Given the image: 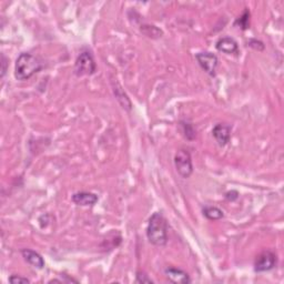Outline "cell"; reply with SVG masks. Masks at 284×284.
<instances>
[{"instance_id":"cell-1","label":"cell","mask_w":284,"mask_h":284,"mask_svg":"<svg viewBox=\"0 0 284 284\" xmlns=\"http://www.w3.org/2000/svg\"><path fill=\"white\" fill-rule=\"evenodd\" d=\"M168 221L162 212H156L150 216L147 226V239L156 247H164L168 243Z\"/></svg>"},{"instance_id":"cell-2","label":"cell","mask_w":284,"mask_h":284,"mask_svg":"<svg viewBox=\"0 0 284 284\" xmlns=\"http://www.w3.org/2000/svg\"><path fill=\"white\" fill-rule=\"evenodd\" d=\"M42 67V62L36 56L29 52H23L16 60L15 77L19 81L28 80L32 76L38 74Z\"/></svg>"},{"instance_id":"cell-3","label":"cell","mask_w":284,"mask_h":284,"mask_svg":"<svg viewBox=\"0 0 284 284\" xmlns=\"http://www.w3.org/2000/svg\"><path fill=\"white\" fill-rule=\"evenodd\" d=\"M174 167L178 174L183 179H189L193 173L192 157L187 149H180L174 155Z\"/></svg>"},{"instance_id":"cell-4","label":"cell","mask_w":284,"mask_h":284,"mask_svg":"<svg viewBox=\"0 0 284 284\" xmlns=\"http://www.w3.org/2000/svg\"><path fill=\"white\" fill-rule=\"evenodd\" d=\"M97 71V63L89 51H83L78 56L75 62V74L77 77L91 76Z\"/></svg>"},{"instance_id":"cell-5","label":"cell","mask_w":284,"mask_h":284,"mask_svg":"<svg viewBox=\"0 0 284 284\" xmlns=\"http://www.w3.org/2000/svg\"><path fill=\"white\" fill-rule=\"evenodd\" d=\"M277 266V255L272 250H264L255 257L254 271L257 273L268 272Z\"/></svg>"},{"instance_id":"cell-6","label":"cell","mask_w":284,"mask_h":284,"mask_svg":"<svg viewBox=\"0 0 284 284\" xmlns=\"http://www.w3.org/2000/svg\"><path fill=\"white\" fill-rule=\"evenodd\" d=\"M195 59L198 63L200 64V67L206 71L209 76L215 77L217 64H219V59H217L216 55L210 51H202L198 52L195 55Z\"/></svg>"},{"instance_id":"cell-7","label":"cell","mask_w":284,"mask_h":284,"mask_svg":"<svg viewBox=\"0 0 284 284\" xmlns=\"http://www.w3.org/2000/svg\"><path fill=\"white\" fill-rule=\"evenodd\" d=\"M164 275L167 276V279L170 282L174 284H189L192 282L190 275L180 268L168 267L164 269Z\"/></svg>"},{"instance_id":"cell-8","label":"cell","mask_w":284,"mask_h":284,"mask_svg":"<svg viewBox=\"0 0 284 284\" xmlns=\"http://www.w3.org/2000/svg\"><path fill=\"white\" fill-rule=\"evenodd\" d=\"M215 48L217 51L223 52L226 55H232V56H239L240 49L239 45L231 37H222L215 43Z\"/></svg>"},{"instance_id":"cell-9","label":"cell","mask_w":284,"mask_h":284,"mask_svg":"<svg viewBox=\"0 0 284 284\" xmlns=\"http://www.w3.org/2000/svg\"><path fill=\"white\" fill-rule=\"evenodd\" d=\"M212 136L221 148L226 147L231 139V127L224 123H217L212 129Z\"/></svg>"},{"instance_id":"cell-10","label":"cell","mask_w":284,"mask_h":284,"mask_svg":"<svg viewBox=\"0 0 284 284\" xmlns=\"http://www.w3.org/2000/svg\"><path fill=\"white\" fill-rule=\"evenodd\" d=\"M71 200L75 204H77V206L94 207L98 202V195L92 192H87V191H80V192L74 193Z\"/></svg>"},{"instance_id":"cell-11","label":"cell","mask_w":284,"mask_h":284,"mask_svg":"<svg viewBox=\"0 0 284 284\" xmlns=\"http://www.w3.org/2000/svg\"><path fill=\"white\" fill-rule=\"evenodd\" d=\"M21 255L24 257V260L32 268L38 269V270H42L45 268L46 263H45L43 257L38 252H36V251L30 250V249H23Z\"/></svg>"},{"instance_id":"cell-12","label":"cell","mask_w":284,"mask_h":284,"mask_svg":"<svg viewBox=\"0 0 284 284\" xmlns=\"http://www.w3.org/2000/svg\"><path fill=\"white\" fill-rule=\"evenodd\" d=\"M202 213L203 215L207 217L208 220L211 221H216V220H221L222 217L224 216V212L219 209L217 207H213V206H206L202 209Z\"/></svg>"},{"instance_id":"cell-13","label":"cell","mask_w":284,"mask_h":284,"mask_svg":"<svg viewBox=\"0 0 284 284\" xmlns=\"http://www.w3.org/2000/svg\"><path fill=\"white\" fill-rule=\"evenodd\" d=\"M180 125H181L183 136L186 137L188 140H190V141L194 140L195 137H196V131L193 128V125L191 124L190 122H187V121H181Z\"/></svg>"},{"instance_id":"cell-14","label":"cell","mask_w":284,"mask_h":284,"mask_svg":"<svg viewBox=\"0 0 284 284\" xmlns=\"http://www.w3.org/2000/svg\"><path fill=\"white\" fill-rule=\"evenodd\" d=\"M114 91H115V96H116V98L118 99L119 102L121 103L122 108L125 109V110L130 111V110H131V102H130V100H129L128 96L124 94V92L121 90V88H115Z\"/></svg>"},{"instance_id":"cell-15","label":"cell","mask_w":284,"mask_h":284,"mask_svg":"<svg viewBox=\"0 0 284 284\" xmlns=\"http://www.w3.org/2000/svg\"><path fill=\"white\" fill-rule=\"evenodd\" d=\"M235 25L239 26L242 30H247L250 27V11L246 9L243 14L236 19Z\"/></svg>"},{"instance_id":"cell-16","label":"cell","mask_w":284,"mask_h":284,"mask_svg":"<svg viewBox=\"0 0 284 284\" xmlns=\"http://www.w3.org/2000/svg\"><path fill=\"white\" fill-rule=\"evenodd\" d=\"M137 283H155V281L149 277V275L147 273L142 272V271H138L137 272V279H136Z\"/></svg>"},{"instance_id":"cell-17","label":"cell","mask_w":284,"mask_h":284,"mask_svg":"<svg viewBox=\"0 0 284 284\" xmlns=\"http://www.w3.org/2000/svg\"><path fill=\"white\" fill-rule=\"evenodd\" d=\"M248 45L250 46L251 48H253L257 51L264 50V43L260 40H256V39H250V40L248 41Z\"/></svg>"},{"instance_id":"cell-18","label":"cell","mask_w":284,"mask_h":284,"mask_svg":"<svg viewBox=\"0 0 284 284\" xmlns=\"http://www.w3.org/2000/svg\"><path fill=\"white\" fill-rule=\"evenodd\" d=\"M9 282L11 283H30V280L27 277H23L19 275H11L9 277Z\"/></svg>"},{"instance_id":"cell-19","label":"cell","mask_w":284,"mask_h":284,"mask_svg":"<svg viewBox=\"0 0 284 284\" xmlns=\"http://www.w3.org/2000/svg\"><path fill=\"white\" fill-rule=\"evenodd\" d=\"M224 196H226V199L228 201H235L237 198H239V192L234 190H231V191H229V192H227Z\"/></svg>"},{"instance_id":"cell-20","label":"cell","mask_w":284,"mask_h":284,"mask_svg":"<svg viewBox=\"0 0 284 284\" xmlns=\"http://www.w3.org/2000/svg\"><path fill=\"white\" fill-rule=\"evenodd\" d=\"M7 65H8V59L4 54L2 55V78L5 77L6 72H7Z\"/></svg>"}]
</instances>
